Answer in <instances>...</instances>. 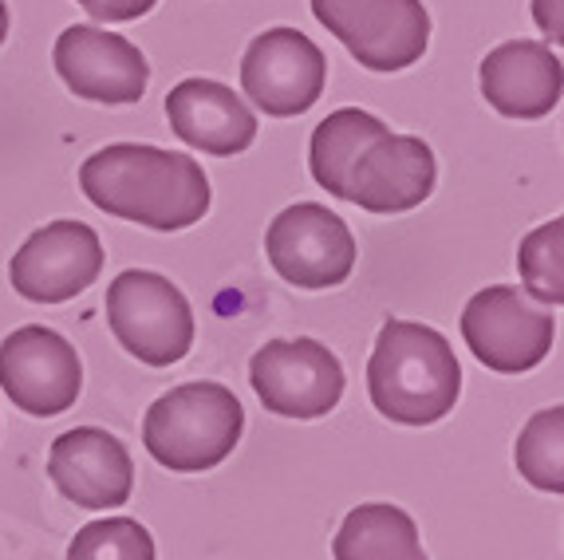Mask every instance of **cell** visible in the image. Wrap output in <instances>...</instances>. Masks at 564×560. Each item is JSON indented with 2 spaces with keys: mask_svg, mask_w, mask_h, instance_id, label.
I'll return each mask as SVG.
<instances>
[{
  "mask_svg": "<svg viewBox=\"0 0 564 560\" xmlns=\"http://www.w3.org/2000/svg\"><path fill=\"white\" fill-rule=\"evenodd\" d=\"M91 206L159 234H178L209 214V177L198 159L142 142H115L79 166Z\"/></svg>",
  "mask_w": 564,
  "mask_h": 560,
  "instance_id": "6da1fadb",
  "label": "cell"
},
{
  "mask_svg": "<svg viewBox=\"0 0 564 560\" xmlns=\"http://www.w3.org/2000/svg\"><path fill=\"white\" fill-rule=\"evenodd\" d=\"M367 395L399 427H431L454 411L462 367L443 332L414 320H387L367 359Z\"/></svg>",
  "mask_w": 564,
  "mask_h": 560,
  "instance_id": "7a4b0ae2",
  "label": "cell"
},
{
  "mask_svg": "<svg viewBox=\"0 0 564 560\" xmlns=\"http://www.w3.org/2000/svg\"><path fill=\"white\" fill-rule=\"evenodd\" d=\"M245 407L221 384H182L166 391L142 422V446L174 474H206L241 442Z\"/></svg>",
  "mask_w": 564,
  "mask_h": 560,
  "instance_id": "3957f363",
  "label": "cell"
},
{
  "mask_svg": "<svg viewBox=\"0 0 564 560\" xmlns=\"http://www.w3.org/2000/svg\"><path fill=\"white\" fill-rule=\"evenodd\" d=\"M107 324L115 340L147 367H170L194 347V312L189 300L166 277L127 269L107 289Z\"/></svg>",
  "mask_w": 564,
  "mask_h": 560,
  "instance_id": "277c9868",
  "label": "cell"
},
{
  "mask_svg": "<svg viewBox=\"0 0 564 560\" xmlns=\"http://www.w3.org/2000/svg\"><path fill=\"white\" fill-rule=\"evenodd\" d=\"M312 17L367 72H403L419 64L431 44L423 0H312Z\"/></svg>",
  "mask_w": 564,
  "mask_h": 560,
  "instance_id": "5b68a950",
  "label": "cell"
},
{
  "mask_svg": "<svg viewBox=\"0 0 564 560\" xmlns=\"http://www.w3.org/2000/svg\"><path fill=\"white\" fill-rule=\"evenodd\" d=\"M553 312L536 309L518 284H489L462 312V340L498 375H525L553 352Z\"/></svg>",
  "mask_w": 564,
  "mask_h": 560,
  "instance_id": "8992f818",
  "label": "cell"
},
{
  "mask_svg": "<svg viewBox=\"0 0 564 560\" xmlns=\"http://www.w3.org/2000/svg\"><path fill=\"white\" fill-rule=\"evenodd\" d=\"M264 252L276 277L296 289H336L356 269V237L348 222L316 202H296L273 217Z\"/></svg>",
  "mask_w": 564,
  "mask_h": 560,
  "instance_id": "52a82bcc",
  "label": "cell"
},
{
  "mask_svg": "<svg viewBox=\"0 0 564 560\" xmlns=\"http://www.w3.org/2000/svg\"><path fill=\"white\" fill-rule=\"evenodd\" d=\"M249 384L264 411L284 419H324L344 399V367L316 340H273L253 355Z\"/></svg>",
  "mask_w": 564,
  "mask_h": 560,
  "instance_id": "ba28073f",
  "label": "cell"
},
{
  "mask_svg": "<svg viewBox=\"0 0 564 560\" xmlns=\"http://www.w3.org/2000/svg\"><path fill=\"white\" fill-rule=\"evenodd\" d=\"M0 387L24 414L52 419L76 407L84 387V364L59 332L40 324L17 327L0 344Z\"/></svg>",
  "mask_w": 564,
  "mask_h": 560,
  "instance_id": "9c48e42d",
  "label": "cell"
},
{
  "mask_svg": "<svg viewBox=\"0 0 564 560\" xmlns=\"http://www.w3.org/2000/svg\"><path fill=\"white\" fill-rule=\"evenodd\" d=\"M328 84V56L296 29H269L241 60V87L269 119H292L316 107Z\"/></svg>",
  "mask_w": 564,
  "mask_h": 560,
  "instance_id": "30bf717a",
  "label": "cell"
},
{
  "mask_svg": "<svg viewBox=\"0 0 564 560\" xmlns=\"http://www.w3.org/2000/svg\"><path fill=\"white\" fill-rule=\"evenodd\" d=\"M434 182H438L434 150L414 134H391L387 127L351 162L339 202H351L367 214L395 217L423 206L434 194Z\"/></svg>",
  "mask_w": 564,
  "mask_h": 560,
  "instance_id": "8fae6325",
  "label": "cell"
},
{
  "mask_svg": "<svg viewBox=\"0 0 564 560\" xmlns=\"http://www.w3.org/2000/svg\"><path fill=\"white\" fill-rule=\"evenodd\" d=\"M104 272V245L84 222H47L12 252V289L32 304H64Z\"/></svg>",
  "mask_w": 564,
  "mask_h": 560,
  "instance_id": "7c38bea8",
  "label": "cell"
},
{
  "mask_svg": "<svg viewBox=\"0 0 564 560\" xmlns=\"http://www.w3.org/2000/svg\"><path fill=\"white\" fill-rule=\"evenodd\" d=\"M52 60H56V72L67 91H76L79 99H91V104H139L151 84L147 56L127 36L107 29H87V24L64 29L52 47Z\"/></svg>",
  "mask_w": 564,
  "mask_h": 560,
  "instance_id": "4fadbf2b",
  "label": "cell"
},
{
  "mask_svg": "<svg viewBox=\"0 0 564 560\" xmlns=\"http://www.w3.org/2000/svg\"><path fill=\"white\" fill-rule=\"evenodd\" d=\"M47 477L79 509H115L131 502L134 462L115 434L99 427H76L52 442Z\"/></svg>",
  "mask_w": 564,
  "mask_h": 560,
  "instance_id": "5bb4252c",
  "label": "cell"
},
{
  "mask_svg": "<svg viewBox=\"0 0 564 560\" xmlns=\"http://www.w3.org/2000/svg\"><path fill=\"white\" fill-rule=\"evenodd\" d=\"M564 91V67L549 44L509 40L481 60V95L506 119L533 122L556 111Z\"/></svg>",
  "mask_w": 564,
  "mask_h": 560,
  "instance_id": "9a60e30c",
  "label": "cell"
},
{
  "mask_svg": "<svg viewBox=\"0 0 564 560\" xmlns=\"http://www.w3.org/2000/svg\"><path fill=\"white\" fill-rule=\"evenodd\" d=\"M166 119L186 147L217 154V159L241 154L257 139L253 111L217 79H182L166 95Z\"/></svg>",
  "mask_w": 564,
  "mask_h": 560,
  "instance_id": "2e32d148",
  "label": "cell"
},
{
  "mask_svg": "<svg viewBox=\"0 0 564 560\" xmlns=\"http://www.w3.org/2000/svg\"><path fill=\"white\" fill-rule=\"evenodd\" d=\"M336 560H423V541H419V525L406 509L387 502L356 505L344 525H339L336 541H332Z\"/></svg>",
  "mask_w": 564,
  "mask_h": 560,
  "instance_id": "e0dca14e",
  "label": "cell"
},
{
  "mask_svg": "<svg viewBox=\"0 0 564 560\" xmlns=\"http://www.w3.org/2000/svg\"><path fill=\"white\" fill-rule=\"evenodd\" d=\"M387 131V122L376 119L371 111H359V107H339L328 119L312 131L308 142V170L316 177V186L328 190L332 197L344 194V177H348L351 162L359 159V150L376 134Z\"/></svg>",
  "mask_w": 564,
  "mask_h": 560,
  "instance_id": "ac0fdd59",
  "label": "cell"
},
{
  "mask_svg": "<svg viewBox=\"0 0 564 560\" xmlns=\"http://www.w3.org/2000/svg\"><path fill=\"white\" fill-rule=\"evenodd\" d=\"M518 470L529 486L545 489V494H561L564 489V411L561 407H549V411H536L525 422L518 439Z\"/></svg>",
  "mask_w": 564,
  "mask_h": 560,
  "instance_id": "d6986e66",
  "label": "cell"
},
{
  "mask_svg": "<svg viewBox=\"0 0 564 560\" xmlns=\"http://www.w3.org/2000/svg\"><path fill=\"white\" fill-rule=\"evenodd\" d=\"M518 269L525 280V297L545 300V304H561L564 300V222L536 225L533 234L521 241L518 249Z\"/></svg>",
  "mask_w": 564,
  "mask_h": 560,
  "instance_id": "ffe728a7",
  "label": "cell"
},
{
  "mask_svg": "<svg viewBox=\"0 0 564 560\" xmlns=\"http://www.w3.org/2000/svg\"><path fill=\"white\" fill-rule=\"evenodd\" d=\"M67 560H154V537L134 517H107L72 537Z\"/></svg>",
  "mask_w": 564,
  "mask_h": 560,
  "instance_id": "44dd1931",
  "label": "cell"
},
{
  "mask_svg": "<svg viewBox=\"0 0 564 560\" xmlns=\"http://www.w3.org/2000/svg\"><path fill=\"white\" fill-rule=\"evenodd\" d=\"M87 17L107 20V24H127V20H139L159 4V0H79Z\"/></svg>",
  "mask_w": 564,
  "mask_h": 560,
  "instance_id": "7402d4cb",
  "label": "cell"
},
{
  "mask_svg": "<svg viewBox=\"0 0 564 560\" xmlns=\"http://www.w3.org/2000/svg\"><path fill=\"white\" fill-rule=\"evenodd\" d=\"M533 17L549 40H561V0H533Z\"/></svg>",
  "mask_w": 564,
  "mask_h": 560,
  "instance_id": "603a6c76",
  "label": "cell"
},
{
  "mask_svg": "<svg viewBox=\"0 0 564 560\" xmlns=\"http://www.w3.org/2000/svg\"><path fill=\"white\" fill-rule=\"evenodd\" d=\"M4 36H9V4L0 0V44H4Z\"/></svg>",
  "mask_w": 564,
  "mask_h": 560,
  "instance_id": "cb8c5ba5",
  "label": "cell"
},
{
  "mask_svg": "<svg viewBox=\"0 0 564 560\" xmlns=\"http://www.w3.org/2000/svg\"><path fill=\"white\" fill-rule=\"evenodd\" d=\"M423 560H426V557H423Z\"/></svg>",
  "mask_w": 564,
  "mask_h": 560,
  "instance_id": "d4e9b609",
  "label": "cell"
}]
</instances>
